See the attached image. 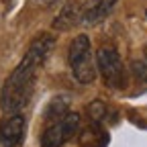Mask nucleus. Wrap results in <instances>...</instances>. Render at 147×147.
Here are the masks:
<instances>
[{
	"mask_svg": "<svg viewBox=\"0 0 147 147\" xmlns=\"http://www.w3.org/2000/svg\"><path fill=\"white\" fill-rule=\"evenodd\" d=\"M53 37L43 33L37 39H33V43L29 45L27 53L23 55L21 63H18L12 74L6 78L4 86H2V94H0V110L4 115L12 117L18 115L21 108L27 104L29 96H31V88L33 82L37 78V71L39 67L45 63L47 55L53 49Z\"/></svg>",
	"mask_w": 147,
	"mask_h": 147,
	"instance_id": "1",
	"label": "nucleus"
},
{
	"mask_svg": "<svg viewBox=\"0 0 147 147\" xmlns=\"http://www.w3.org/2000/svg\"><path fill=\"white\" fill-rule=\"evenodd\" d=\"M25 133V119L21 115H12L0 127V147H16Z\"/></svg>",
	"mask_w": 147,
	"mask_h": 147,
	"instance_id": "6",
	"label": "nucleus"
},
{
	"mask_svg": "<svg viewBox=\"0 0 147 147\" xmlns=\"http://www.w3.org/2000/svg\"><path fill=\"white\" fill-rule=\"evenodd\" d=\"M88 110H90V117L94 119V121H100V119L104 117V113H106V106H104V102H98V100H96V102L90 104Z\"/></svg>",
	"mask_w": 147,
	"mask_h": 147,
	"instance_id": "9",
	"label": "nucleus"
},
{
	"mask_svg": "<svg viewBox=\"0 0 147 147\" xmlns=\"http://www.w3.org/2000/svg\"><path fill=\"white\" fill-rule=\"evenodd\" d=\"M78 127H80V115L65 113L61 119L47 125V129L41 135V147H61L65 141H69L76 135Z\"/></svg>",
	"mask_w": 147,
	"mask_h": 147,
	"instance_id": "4",
	"label": "nucleus"
},
{
	"mask_svg": "<svg viewBox=\"0 0 147 147\" xmlns=\"http://www.w3.org/2000/svg\"><path fill=\"white\" fill-rule=\"evenodd\" d=\"M133 74L137 80H147V61H143V59L133 61Z\"/></svg>",
	"mask_w": 147,
	"mask_h": 147,
	"instance_id": "10",
	"label": "nucleus"
},
{
	"mask_svg": "<svg viewBox=\"0 0 147 147\" xmlns=\"http://www.w3.org/2000/svg\"><path fill=\"white\" fill-rule=\"evenodd\" d=\"M96 69L100 71L102 80L110 88L125 86V67L121 61V55L115 47H100L96 53Z\"/></svg>",
	"mask_w": 147,
	"mask_h": 147,
	"instance_id": "3",
	"label": "nucleus"
},
{
	"mask_svg": "<svg viewBox=\"0 0 147 147\" xmlns=\"http://www.w3.org/2000/svg\"><path fill=\"white\" fill-rule=\"evenodd\" d=\"M67 63L71 74L80 84H90L96 80V57H92V45L88 35H78L69 43Z\"/></svg>",
	"mask_w": 147,
	"mask_h": 147,
	"instance_id": "2",
	"label": "nucleus"
},
{
	"mask_svg": "<svg viewBox=\"0 0 147 147\" xmlns=\"http://www.w3.org/2000/svg\"><path fill=\"white\" fill-rule=\"evenodd\" d=\"M119 0H86L82 4V14H80V23L94 27L96 23L104 21V18L113 12Z\"/></svg>",
	"mask_w": 147,
	"mask_h": 147,
	"instance_id": "5",
	"label": "nucleus"
},
{
	"mask_svg": "<svg viewBox=\"0 0 147 147\" xmlns=\"http://www.w3.org/2000/svg\"><path fill=\"white\" fill-rule=\"evenodd\" d=\"M65 98H55L49 102V108H47V117H51V121H57L61 119L65 113H67V108H65Z\"/></svg>",
	"mask_w": 147,
	"mask_h": 147,
	"instance_id": "8",
	"label": "nucleus"
},
{
	"mask_svg": "<svg viewBox=\"0 0 147 147\" xmlns=\"http://www.w3.org/2000/svg\"><path fill=\"white\" fill-rule=\"evenodd\" d=\"M80 14H82V4L78 0H67L63 8L57 12V16L53 18V29L65 31V29L76 27L80 23Z\"/></svg>",
	"mask_w": 147,
	"mask_h": 147,
	"instance_id": "7",
	"label": "nucleus"
}]
</instances>
